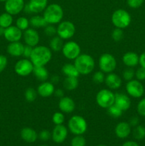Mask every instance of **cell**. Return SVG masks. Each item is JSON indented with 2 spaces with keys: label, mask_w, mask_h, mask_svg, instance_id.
Instances as JSON below:
<instances>
[{
  "label": "cell",
  "mask_w": 145,
  "mask_h": 146,
  "mask_svg": "<svg viewBox=\"0 0 145 146\" xmlns=\"http://www.w3.org/2000/svg\"><path fill=\"white\" fill-rule=\"evenodd\" d=\"M4 30H5V29L3 28V27H0V36H4Z\"/></svg>",
  "instance_id": "obj_53"
},
{
  "label": "cell",
  "mask_w": 145,
  "mask_h": 146,
  "mask_svg": "<svg viewBox=\"0 0 145 146\" xmlns=\"http://www.w3.org/2000/svg\"><path fill=\"white\" fill-rule=\"evenodd\" d=\"M105 83L107 86L111 90H116L120 88L122 86V78L114 73L107 74V76H105Z\"/></svg>",
  "instance_id": "obj_19"
},
{
  "label": "cell",
  "mask_w": 145,
  "mask_h": 146,
  "mask_svg": "<svg viewBox=\"0 0 145 146\" xmlns=\"http://www.w3.org/2000/svg\"><path fill=\"white\" fill-rule=\"evenodd\" d=\"M34 66L29 58H23L16 63L14 66V71L17 75L20 76H29L34 71Z\"/></svg>",
  "instance_id": "obj_10"
},
{
  "label": "cell",
  "mask_w": 145,
  "mask_h": 146,
  "mask_svg": "<svg viewBox=\"0 0 145 146\" xmlns=\"http://www.w3.org/2000/svg\"><path fill=\"white\" fill-rule=\"evenodd\" d=\"M16 26L21 31H25L27 29L29 28L30 22L29 20L24 17H21L17 19L16 21Z\"/></svg>",
  "instance_id": "obj_33"
},
{
  "label": "cell",
  "mask_w": 145,
  "mask_h": 146,
  "mask_svg": "<svg viewBox=\"0 0 145 146\" xmlns=\"http://www.w3.org/2000/svg\"><path fill=\"white\" fill-rule=\"evenodd\" d=\"M126 91L128 95L135 98H139L143 96L144 88L142 83L138 80H131L126 84Z\"/></svg>",
  "instance_id": "obj_11"
},
{
  "label": "cell",
  "mask_w": 145,
  "mask_h": 146,
  "mask_svg": "<svg viewBox=\"0 0 145 146\" xmlns=\"http://www.w3.org/2000/svg\"><path fill=\"white\" fill-rule=\"evenodd\" d=\"M7 0H0V1H2V2H5Z\"/></svg>",
  "instance_id": "obj_54"
},
{
  "label": "cell",
  "mask_w": 145,
  "mask_h": 146,
  "mask_svg": "<svg viewBox=\"0 0 145 146\" xmlns=\"http://www.w3.org/2000/svg\"><path fill=\"white\" fill-rule=\"evenodd\" d=\"M21 137L24 141L27 143H34L38 138L36 131L31 128L26 127L21 131Z\"/></svg>",
  "instance_id": "obj_24"
},
{
  "label": "cell",
  "mask_w": 145,
  "mask_h": 146,
  "mask_svg": "<svg viewBox=\"0 0 145 146\" xmlns=\"http://www.w3.org/2000/svg\"><path fill=\"white\" fill-rule=\"evenodd\" d=\"M68 129L75 135H82L88 128V124L85 118L81 115H75L68 121Z\"/></svg>",
  "instance_id": "obj_4"
},
{
  "label": "cell",
  "mask_w": 145,
  "mask_h": 146,
  "mask_svg": "<svg viewBox=\"0 0 145 146\" xmlns=\"http://www.w3.org/2000/svg\"><path fill=\"white\" fill-rule=\"evenodd\" d=\"M62 72L65 77H78L80 74L74 64H65L62 67Z\"/></svg>",
  "instance_id": "obj_27"
},
{
  "label": "cell",
  "mask_w": 145,
  "mask_h": 146,
  "mask_svg": "<svg viewBox=\"0 0 145 146\" xmlns=\"http://www.w3.org/2000/svg\"><path fill=\"white\" fill-rule=\"evenodd\" d=\"M107 110V113L109 115V116L114 118H119V117L122 116V113H123V111L120 108H118L117 106H115V104L109 106Z\"/></svg>",
  "instance_id": "obj_34"
},
{
  "label": "cell",
  "mask_w": 145,
  "mask_h": 146,
  "mask_svg": "<svg viewBox=\"0 0 145 146\" xmlns=\"http://www.w3.org/2000/svg\"><path fill=\"white\" fill-rule=\"evenodd\" d=\"M61 51L64 56L69 60H75L81 54L80 46L78 43L73 41L65 43Z\"/></svg>",
  "instance_id": "obj_9"
},
{
  "label": "cell",
  "mask_w": 145,
  "mask_h": 146,
  "mask_svg": "<svg viewBox=\"0 0 145 146\" xmlns=\"http://www.w3.org/2000/svg\"><path fill=\"white\" fill-rule=\"evenodd\" d=\"M111 19L112 24L116 28L123 29L129 27L132 19L128 11L122 9H119L114 11Z\"/></svg>",
  "instance_id": "obj_5"
},
{
  "label": "cell",
  "mask_w": 145,
  "mask_h": 146,
  "mask_svg": "<svg viewBox=\"0 0 145 146\" xmlns=\"http://www.w3.org/2000/svg\"><path fill=\"white\" fill-rule=\"evenodd\" d=\"M139 118H138V117H136V116H134L132 117V118H131L129 121V125H131V127L136 126V125H139Z\"/></svg>",
  "instance_id": "obj_47"
},
{
  "label": "cell",
  "mask_w": 145,
  "mask_h": 146,
  "mask_svg": "<svg viewBox=\"0 0 145 146\" xmlns=\"http://www.w3.org/2000/svg\"><path fill=\"white\" fill-rule=\"evenodd\" d=\"M67 135H68V130L66 127L61 124V125H56L54 127L51 133V138L53 141L56 143H61L65 141Z\"/></svg>",
  "instance_id": "obj_15"
},
{
  "label": "cell",
  "mask_w": 145,
  "mask_h": 146,
  "mask_svg": "<svg viewBox=\"0 0 145 146\" xmlns=\"http://www.w3.org/2000/svg\"><path fill=\"white\" fill-rule=\"evenodd\" d=\"M54 84L48 81H44L37 88V93L38 95L43 98H48L54 94L55 91Z\"/></svg>",
  "instance_id": "obj_17"
},
{
  "label": "cell",
  "mask_w": 145,
  "mask_h": 146,
  "mask_svg": "<svg viewBox=\"0 0 145 146\" xmlns=\"http://www.w3.org/2000/svg\"><path fill=\"white\" fill-rule=\"evenodd\" d=\"M80 75H88L95 68V63L94 58L88 54H80L74 61Z\"/></svg>",
  "instance_id": "obj_2"
},
{
  "label": "cell",
  "mask_w": 145,
  "mask_h": 146,
  "mask_svg": "<svg viewBox=\"0 0 145 146\" xmlns=\"http://www.w3.org/2000/svg\"><path fill=\"white\" fill-rule=\"evenodd\" d=\"M133 137L136 140L140 141L145 138V128L142 125H138L134 127L133 130Z\"/></svg>",
  "instance_id": "obj_31"
},
{
  "label": "cell",
  "mask_w": 145,
  "mask_h": 146,
  "mask_svg": "<svg viewBox=\"0 0 145 146\" xmlns=\"http://www.w3.org/2000/svg\"><path fill=\"white\" fill-rule=\"evenodd\" d=\"M137 112L142 116H145V98L141 100L138 104Z\"/></svg>",
  "instance_id": "obj_43"
},
{
  "label": "cell",
  "mask_w": 145,
  "mask_h": 146,
  "mask_svg": "<svg viewBox=\"0 0 145 146\" xmlns=\"http://www.w3.org/2000/svg\"><path fill=\"white\" fill-rule=\"evenodd\" d=\"M131 125L127 122H120L116 125L115 129V135L117 137L121 139H125L127 138L131 133Z\"/></svg>",
  "instance_id": "obj_20"
},
{
  "label": "cell",
  "mask_w": 145,
  "mask_h": 146,
  "mask_svg": "<svg viewBox=\"0 0 145 146\" xmlns=\"http://www.w3.org/2000/svg\"><path fill=\"white\" fill-rule=\"evenodd\" d=\"M7 64H8V60H7V57L0 54V73H1L5 69Z\"/></svg>",
  "instance_id": "obj_45"
},
{
  "label": "cell",
  "mask_w": 145,
  "mask_h": 146,
  "mask_svg": "<svg viewBox=\"0 0 145 146\" xmlns=\"http://www.w3.org/2000/svg\"><path fill=\"white\" fill-rule=\"evenodd\" d=\"M98 65L101 71L106 74L112 73L117 66V61L113 55L105 53L100 56L98 61Z\"/></svg>",
  "instance_id": "obj_7"
},
{
  "label": "cell",
  "mask_w": 145,
  "mask_h": 146,
  "mask_svg": "<svg viewBox=\"0 0 145 146\" xmlns=\"http://www.w3.org/2000/svg\"><path fill=\"white\" fill-rule=\"evenodd\" d=\"M38 93L34 88H28L24 93V98L28 103H32L36 99Z\"/></svg>",
  "instance_id": "obj_32"
},
{
  "label": "cell",
  "mask_w": 145,
  "mask_h": 146,
  "mask_svg": "<svg viewBox=\"0 0 145 146\" xmlns=\"http://www.w3.org/2000/svg\"><path fill=\"white\" fill-rule=\"evenodd\" d=\"M24 0H7L4 4V9L6 12L13 16L21 12L24 10Z\"/></svg>",
  "instance_id": "obj_12"
},
{
  "label": "cell",
  "mask_w": 145,
  "mask_h": 146,
  "mask_svg": "<svg viewBox=\"0 0 145 146\" xmlns=\"http://www.w3.org/2000/svg\"><path fill=\"white\" fill-rule=\"evenodd\" d=\"M41 146H48V145H41Z\"/></svg>",
  "instance_id": "obj_56"
},
{
  "label": "cell",
  "mask_w": 145,
  "mask_h": 146,
  "mask_svg": "<svg viewBox=\"0 0 145 146\" xmlns=\"http://www.w3.org/2000/svg\"><path fill=\"white\" fill-rule=\"evenodd\" d=\"M122 76H123V78L125 81H131L135 76L134 70L132 68H131V67H128L127 68H126L123 71V73H122Z\"/></svg>",
  "instance_id": "obj_37"
},
{
  "label": "cell",
  "mask_w": 145,
  "mask_h": 146,
  "mask_svg": "<svg viewBox=\"0 0 145 146\" xmlns=\"http://www.w3.org/2000/svg\"><path fill=\"white\" fill-rule=\"evenodd\" d=\"M105 74H104V73L101 71H96V72L93 74V76H92V81H93L94 83H95V84H101V83L105 82Z\"/></svg>",
  "instance_id": "obj_40"
},
{
  "label": "cell",
  "mask_w": 145,
  "mask_h": 146,
  "mask_svg": "<svg viewBox=\"0 0 145 146\" xmlns=\"http://www.w3.org/2000/svg\"><path fill=\"white\" fill-rule=\"evenodd\" d=\"M59 80H60V78H59V76H56V75L53 76L51 78V82L53 84H56L59 82Z\"/></svg>",
  "instance_id": "obj_51"
},
{
  "label": "cell",
  "mask_w": 145,
  "mask_h": 146,
  "mask_svg": "<svg viewBox=\"0 0 145 146\" xmlns=\"http://www.w3.org/2000/svg\"><path fill=\"white\" fill-rule=\"evenodd\" d=\"M122 146H139V144L137 143L135 141H126L125 143H124L123 145Z\"/></svg>",
  "instance_id": "obj_50"
},
{
  "label": "cell",
  "mask_w": 145,
  "mask_h": 146,
  "mask_svg": "<svg viewBox=\"0 0 145 146\" xmlns=\"http://www.w3.org/2000/svg\"><path fill=\"white\" fill-rule=\"evenodd\" d=\"M40 139L43 141H47L51 138V133H50V131H48V130H43L41 132L39 133V135H38Z\"/></svg>",
  "instance_id": "obj_44"
},
{
  "label": "cell",
  "mask_w": 145,
  "mask_h": 146,
  "mask_svg": "<svg viewBox=\"0 0 145 146\" xmlns=\"http://www.w3.org/2000/svg\"><path fill=\"white\" fill-rule=\"evenodd\" d=\"M30 26L32 27L34 29L42 28V27H45L48 25V23L45 20L43 16L36 15L31 17L29 20Z\"/></svg>",
  "instance_id": "obj_26"
},
{
  "label": "cell",
  "mask_w": 145,
  "mask_h": 146,
  "mask_svg": "<svg viewBox=\"0 0 145 146\" xmlns=\"http://www.w3.org/2000/svg\"><path fill=\"white\" fill-rule=\"evenodd\" d=\"M54 95L55 96L58 98H62L64 96V91L63 90L61 89V88H58V89H55L54 91Z\"/></svg>",
  "instance_id": "obj_49"
},
{
  "label": "cell",
  "mask_w": 145,
  "mask_h": 146,
  "mask_svg": "<svg viewBox=\"0 0 145 146\" xmlns=\"http://www.w3.org/2000/svg\"><path fill=\"white\" fill-rule=\"evenodd\" d=\"M71 146H85L86 141L82 135H75L71 141Z\"/></svg>",
  "instance_id": "obj_35"
},
{
  "label": "cell",
  "mask_w": 145,
  "mask_h": 146,
  "mask_svg": "<svg viewBox=\"0 0 145 146\" xmlns=\"http://www.w3.org/2000/svg\"><path fill=\"white\" fill-rule=\"evenodd\" d=\"M13 17L11 14L5 12L0 15V27L7 29L12 25Z\"/></svg>",
  "instance_id": "obj_30"
},
{
  "label": "cell",
  "mask_w": 145,
  "mask_h": 146,
  "mask_svg": "<svg viewBox=\"0 0 145 146\" xmlns=\"http://www.w3.org/2000/svg\"><path fill=\"white\" fill-rule=\"evenodd\" d=\"M0 117H1V115H0Z\"/></svg>",
  "instance_id": "obj_57"
},
{
  "label": "cell",
  "mask_w": 145,
  "mask_h": 146,
  "mask_svg": "<svg viewBox=\"0 0 145 146\" xmlns=\"http://www.w3.org/2000/svg\"><path fill=\"white\" fill-rule=\"evenodd\" d=\"M58 107L62 113H71L75 108V101L70 97L63 96L60 98Z\"/></svg>",
  "instance_id": "obj_18"
},
{
  "label": "cell",
  "mask_w": 145,
  "mask_h": 146,
  "mask_svg": "<svg viewBox=\"0 0 145 146\" xmlns=\"http://www.w3.org/2000/svg\"><path fill=\"white\" fill-rule=\"evenodd\" d=\"M63 40L59 37L58 36H54L51 38L50 40L49 46L50 48L52 51H55V52H58V51H61L63 46Z\"/></svg>",
  "instance_id": "obj_29"
},
{
  "label": "cell",
  "mask_w": 145,
  "mask_h": 146,
  "mask_svg": "<svg viewBox=\"0 0 145 146\" xmlns=\"http://www.w3.org/2000/svg\"><path fill=\"white\" fill-rule=\"evenodd\" d=\"M144 0H127V5L130 8L137 9L143 4Z\"/></svg>",
  "instance_id": "obj_41"
},
{
  "label": "cell",
  "mask_w": 145,
  "mask_h": 146,
  "mask_svg": "<svg viewBox=\"0 0 145 146\" xmlns=\"http://www.w3.org/2000/svg\"><path fill=\"white\" fill-rule=\"evenodd\" d=\"M33 73L36 78L41 82L46 81L49 77L48 70L45 68V66H34Z\"/></svg>",
  "instance_id": "obj_25"
},
{
  "label": "cell",
  "mask_w": 145,
  "mask_h": 146,
  "mask_svg": "<svg viewBox=\"0 0 145 146\" xmlns=\"http://www.w3.org/2000/svg\"><path fill=\"white\" fill-rule=\"evenodd\" d=\"M96 146H106V145H96Z\"/></svg>",
  "instance_id": "obj_55"
},
{
  "label": "cell",
  "mask_w": 145,
  "mask_h": 146,
  "mask_svg": "<svg viewBox=\"0 0 145 146\" xmlns=\"http://www.w3.org/2000/svg\"><path fill=\"white\" fill-rule=\"evenodd\" d=\"M24 39L26 45L35 47L38 46L40 41V36L36 30L34 28H28L24 32Z\"/></svg>",
  "instance_id": "obj_13"
},
{
  "label": "cell",
  "mask_w": 145,
  "mask_h": 146,
  "mask_svg": "<svg viewBox=\"0 0 145 146\" xmlns=\"http://www.w3.org/2000/svg\"><path fill=\"white\" fill-rule=\"evenodd\" d=\"M48 24H59L63 17V10L58 4H51L45 9L43 15Z\"/></svg>",
  "instance_id": "obj_3"
},
{
  "label": "cell",
  "mask_w": 145,
  "mask_h": 146,
  "mask_svg": "<svg viewBox=\"0 0 145 146\" xmlns=\"http://www.w3.org/2000/svg\"><path fill=\"white\" fill-rule=\"evenodd\" d=\"M135 76L136 80L141 81L145 80V68L143 67H140L135 71Z\"/></svg>",
  "instance_id": "obj_42"
},
{
  "label": "cell",
  "mask_w": 145,
  "mask_h": 146,
  "mask_svg": "<svg viewBox=\"0 0 145 146\" xmlns=\"http://www.w3.org/2000/svg\"><path fill=\"white\" fill-rule=\"evenodd\" d=\"M44 33L47 36H54L57 34V27H55L53 24H48L46 27H44Z\"/></svg>",
  "instance_id": "obj_39"
},
{
  "label": "cell",
  "mask_w": 145,
  "mask_h": 146,
  "mask_svg": "<svg viewBox=\"0 0 145 146\" xmlns=\"http://www.w3.org/2000/svg\"><path fill=\"white\" fill-rule=\"evenodd\" d=\"M52 58V52L48 47L36 46L33 48L29 59L34 66H45Z\"/></svg>",
  "instance_id": "obj_1"
},
{
  "label": "cell",
  "mask_w": 145,
  "mask_h": 146,
  "mask_svg": "<svg viewBox=\"0 0 145 146\" xmlns=\"http://www.w3.org/2000/svg\"><path fill=\"white\" fill-rule=\"evenodd\" d=\"M139 56L137 54L132 51L125 53L122 56V61L124 64L127 67H134L139 64Z\"/></svg>",
  "instance_id": "obj_23"
},
{
  "label": "cell",
  "mask_w": 145,
  "mask_h": 146,
  "mask_svg": "<svg viewBox=\"0 0 145 146\" xmlns=\"http://www.w3.org/2000/svg\"><path fill=\"white\" fill-rule=\"evenodd\" d=\"M115 94L111 90L104 88L97 94L96 102L100 107L107 109L115 103Z\"/></svg>",
  "instance_id": "obj_6"
},
{
  "label": "cell",
  "mask_w": 145,
  "mask_h": 146,
  "mask_svg": "<svg viewBox=\"0 0 145 146\" xmlns=\"http://www.w3.org/2000/svg\"><path fill=\"white\" fill-rule=\"evenodd\" d=\"M23 36V33L21 30H20L16 26H10L8 28L4 30V36L8 41L15 42L19 41Z\"/></svg>",
  "instance_id": "obj_14"
},
{
  "label": "cell",
  "mask_w": 145,
  "mask_h": 146,
  "mask_svg": "<svg viewBox=\"0 0 145 146\" xmlns=\"http://www.w3.org/2000/svg\"><path fill=\"white\" fill-rule=\"evenodd\" d=\"M24 45L20 41L11 42L7 46V52L13 57H19L23 55Z\"/></svg>",
  "instance_id": "obj_21"
},
{
  "label": "cell",
  "mask_w": 145,
  "mask_h": 146,
  "mask_svg": "<svg viewBox=\"0 0 145 146\" xmlns=\"http://www.w3.org/2000/svg\"><path fill=\"white\" fill-rule=\"evenodd\" d=\"M78 77H65L63 80V85L64 88L68 91H73L78 86Z\"/></svg>",
  "instance_id": "obj_28"
},
{
  "label": "cell",
  "mask_w": 145,
  "mask_h": 146,
  "mask_svg": "<svg viewBox=\"0 0 145 146\" xmlns=\"http://www.w3.org/2000/svg\"><path fill=\"white\" fill-rule=\"evenodd\" d=\"M114 104L120 108L122 111H126L131 106L130 98L123 93H117L115 94Z\"/></svg>",
  "instance_id": "obj_16"
},
{
  "label": "cell",
  "mask_w": 145,
  "mask_h": 146,
  "mask_svg": "<svg viewBox=\"0 0 145 146\" xmlns=\"http://www.w3.org/2000/svg\"><path fill=\"white\" fill-rule=\"evenodd\" d=\"M139 64H140L141 67H143V68H145V52L142 53V54L139 56Z\"/></svg>",
  "instance_id": "obj_48"
},
{
  "label": "cell",
  "mask_w": 145,
  "mask_h": 146,
  "mask_svg": "<svg viewBox=\"0 0 145 146\" xmlns=\"http://www.w3.org/2000/svg\"><path fill=\"white\" fill-rule=\"evenodd\" d=\"M28 5L31 13L38 14L45 10L48 6V0H30Z\"/></svg>",
  "instance_id": "obj_22"
},
{
  "label": "cell",
  "mask_w": 145,
  "mask_h": 146,
  "mask_svg": "<svg viewBox=\"0 0 145 146\" xmlns=\"http://www.w3.org/2000/svg\"><path fill=\"white\" fill-rule=\"evenodd\" d=\"M53 123L56 125H61L64 123L65 121V116H64L63 113L62 112H55V113L53 115L52 117Z\"/></svg>",
  "instance_id": "obj_36"
},
{
  "label": "cell",
  "mask_w": 145,
  "mask_h": 146,
  "mask_svg": "<svg viewBox=\"0 0 145 146\" xmlns=\"http://www.w3.org/2000/svg\"><path fill=\"white\" fill-rule=\"evenodd\" d=\"M124 37V33L122 29L115 28L112 32V38L115 41H122Z\"/></svg>",
  "instance_id": "obj_38"
},
{
  "label": "cell",
  "mask_w": 145,
  "mask_h": 146,
  "mask_svg": "<svg viewBox=\"0 0 145 146\" xmlns=\"http://www.w3.org/2000/svg\"><path fill=\"white\" fill-rule=\"evenodd\" d=\"M75 33V27L71 21H61L57 27V35L63 40L70 39Z\"/></svg>",
  "instance_id": "obj_8"
},
{
  "label": "cell",
  "mask_w": 145,
  "mask_h": 146,
  "mask_svg": "<svg viewBox=\"0 0 145 146\" xmlns=\"http://www.w3.org/2000/svg\"><path fill=\"white\" fill-rule=\"evenodd\" d=\"M23 11H24L25 13H26V14H31V10H30V8H29V7H28V4H25L24 10H23Z\"/></svg>",
  "instance_id": "obj_52"
},
{
  "label": "cell",
  "mask_w": 145,
  "mask_h": 146,
  "mask_svg": "<svg viewBox=\"0 0 145 146\" xmlns=\"http://www.w3.org/2000/svg\"><path fill=\"white\" fill-rule=\"evenodd\" d=\"M33 48L34 47L31 46L26 45L24 46V52H23V56L26 58H30V56L31 55V53H32Z\"/></svg>",
  "instance_id": "obj_46"
}]
</instances>
